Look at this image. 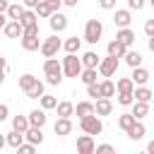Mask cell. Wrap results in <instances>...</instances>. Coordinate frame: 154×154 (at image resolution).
Listing matches in <instances>:
<instances>
[{
	"instance_id": "obj_1",
	"label": "cell",
	"mask_w": 154,
	"mask_h": 154,
	"mask_svg": "<svg viewBox=\"0 0 154 154\" xmlns=\"http://www.w3.org/2000/svg\"><path fill=\"white\" fill-rule=\"evenodd\" d=\"M60 67H63V77L77 79L79 72H82V60L77 58V53H67V55L60 60Z\"/></svg>"
},
{
	"instance_id": "obj_2",
	"label": "cell",
	"mask_w": 154,
	"mask_h": 154,
	"mask_svg": "<svg viewBox=\"0 0 154 154\" xmlns=\"http://www.w3.org/2000/svg\"><path fill=\"white\" fill-rule=\"evenodd\" d=\"M79 128H82V132H87V135H101V132H103V123H101V118H99L96 113H89V116L79 118Z\"/></svg>"
},
{
	"instance_id": "obj_3",
	"label": "cell",
	"mask_w": 154,
	"mask_h": 154,
	"mask_svg": "<svg viewBox=\"0 0 154 154\" xmlns=\"http://www.w3.org/2000/svg\"><path fill=\"white\" fill-rule=\"evenodd\" d=\"M101 36H103V24H101V19H89V22L84 24V41H87V43H99Z\"/></svg>"
},
{
	"instance_id": "obj_4",
	"label": "cell",
	"mask_w": 154,
	"mask_h": 154,
	"mask_svg": "<svg viewBox=\"0 0 154 154\" xmlns=\"http://www.w3.org/2000/svg\"><path fill=\"white\" fill-rule=\"evenodd\" d=\"M60 46H63V41L58 38V34H51L48 38H43V41H41L38 51H41V55H43V58H51V55H58Z\"/></svg>"
},
{
	"instance_id": "obj_5",
	"label": "cell",
	"mask_w": 154,
	"mask_h": 154,
	"mask_svg": "<svg viewBox=\"0 0 154 154\" xmlns=\"http://www.w3.org/2000/svg\"><path fill=\"white\" fill-rule=\"evenodd\" d=\"M118 58H113V55H106V58H101L99 60V65H96V72L101 75V77H113L116 75V70H118Z\"/></svg>"
},
{
	"instance_id": "obj_6",
	"label": "cell",
	"mask_w": 154,
	"mask_h": 154,
	"mask_svg": "<svg viewBox=\"0 0 154 154\" xmlns=\"http://www.w3.org/2000/svg\"><path fill=\"white\" fill-rule=\"evenodd\" d=\"M48 26H51L53 34H60V31L67 29V17H65L60 10H55V12H51V17H48Z\"/></svg>"
},
{
	"instance_id": "obj_7",
	"label": "cell",
	"mask_w": 154,
	"mask_h": 154,
	"mask_svg": "<svg viewBox=\"0 0 154 154\" xmlns=\"http://www.w3.org/2000/svg\"><path fill=\"white\" fill-rule=\"evenodd\" d=\"M94 147H96V142H94V135H79L77 137V152L79 154H94Z\"/></svg>"
},
{
	"instance_id": "obj_8",
	"label": "cell",
	"mask_w": 154,
	"mask_h": 154,
	"mask_svg": "<svg viewBox=\"0 0 154 154\" xmlns=\"http://www.w3.org/2000/svg\"><path fill=\"white\" fill-rule=\"evenodd\" d=\"M24 140H26V142H31L34 147H36V144H41V142H43V128L29 125V128L24 130Z\"/></svg>"
},
{
	"instance_id": "obj_9",
	"label": "cell",
	"mask_w": 154,
	"mask_h": 154,
	"mask_svg": "<svg viewBox=\"0 0 154 154\" xmlns=\"http://www.w3.org/2000/svg\"><path fill=\"white\" fill-rule=\"evenodd\" d=\"M116 41H120L123 46H128V48H130V46L135 43V31H132L130 26H120V29L116 31Z\"/></svg>"
},
{
	"instance_id": "obj_10",
	"label": "cell",
	"mask_w": 154,
	"mask_h": 154,
	"mask_svg": "<svg viewBox=\"0 0 154 154\" xmlns=\"http://www.w3.org/2000/svg\"><path fill=\"white\" fill-rule=\"evenodd\" d=\"M22 38V48L24 51H38V46H41V38H38V34H22L19 36Z\"/></svg>"
},
{
	"instance_id": "obj_11",
	"label": "cell",
	"mask_w": 154,
	"mask_h": 154,
	"mask_svg": "<svg viewBox=\"0 0 154 154\" xmlns=\"http://www.w3.org/2000/svg\"><path fill=\"white\" fill-rule=\"evenodd\" d=\"M43 75H46V77H48V75H63L60 60H58L55 55H51V58H46V60H43Z\"/></svg>"
},
{
	"instance_id": "obj_12",
	"label": "cell",
	"mask_w": 154,
	"mask_h": 154,
	"mask_svg": "<svg viewBox=\"0 0 154 154\" xmlns=\"http://www.w3.org/2000/svg\"><path fill=\"white\" fill-rule=\"evenodd\" d=\"M149 70L147 67H142V65H137V67H132V75H130V79H132V84L137 87V84H147L149 82Z\"/></svg>"
},
{
	"instance_id": "obj_13",
	"label": "cell",
	"mask_w": 154,
	"mask_h": 154,
	"mask_svg": "<svg viewBox=\"0 0 154 154\" xmlns=\"http://www.w3.org/2000/svg\"><path fill=\"white\" fill-rule=\"evenodd\" d=\"M94 113H96L99 118L111 116V113H113V101H111V99H96V103H94Z\"/></svg>"
},
{
	"instance_id": "obj_14",
	"label": "cell",
	"mask_w": 154,
	"mask_h": 154,
	"mask_svg": "<svg viewBox=\"0 0 154 154\" xmlns=\"http://www.w3.org/2000/svg\"><path fill=\"white\" fill-rule=\"evenodd\" d=\"M125 135H128L130 140H142V137L147 135V128H144V123H142V120H137V118H135V123L125 130Z\"/></svg>"
},
{
	"instance_id": "obj_15",
	"label": "cell",
	"mask_w": 154,
	"mask_h": 154,
	"mask_svg": "<svg viewBox=\"0 0 154 154\" xmlns=\"http://www.w3.org/2000/svg\"><path fill=\"white\" fill-rule=\"evenodd\" d=\"M130 22H132V10H116V14H113V24L120 29V26H130Z\"/></svg>"
},
{
	"instance_id": "obj_16",
	"label": "cell",
	"mask_w": 154,
	"mask_h": 154,
	"mask_svg": "<svg viewBox=\"0 0 154 154\" xmlns=\"http://www.w3.org/2000/svg\"><path fill=\"white\" fill-rule=\"evenodd\" d=\"M2 34H5L7 38H17V36H22V24H19L17 19H7L5 26H2Z\"/></svg>"
},
{
	"instance_id": "obj_17",
	"label": "cell",
	"mask_w": 154,
	"mask_h": 154,
	"mask_svg": "<svg viewBox=\"0 0 154 154\" xmlns=\"http://www.w3.org/2000/svg\"><path fill=\"white\" fill-rule=\"evenodd\" d=\"M152 96H154V91H152L147 84H137V87L132 89V99H135V101H147V103H149Z\"/></svg>"
},
{
	"instance_id": "obj_18",
	"label": "cell",
	"mask_w": 154,
	"mask_h": 154,
	"mask_svg": "<svg viewBox=\"0 0 154 154\" xmlns=\"http://www.w3.org/2000/svg\"><path fill=\"white\" fill-rule=\"evenodd\" d=\"M26 118H29V125H36V128H43L46 120H48V116H46L43 108H34V111H29Z\"/></svg>"
},
{
	"instance_id": "obj_19",
	"label": "cell",
	"mask_w": 154,
	"mask_h": 154,
	"mask_svg": "<svg viewBox=\"0 0 154 154\" xmlns=\"http://www.w3.org/2000/svg\"><path fill=\"white\" fill-rule=\"evenodd\" d=\"M53 130H55V135H58V137H65V135H70V132H72V120H70V118H60V116H58V120H55Z\"/></svg>"
},
{
	"instance_id": "obj_20",
	"label": "cell",
	"mask_w": 154,
	"mask_h": 154,
	"mask_svg": "<svg viewBox=\"0 0 154 154\" xmlns=\"http://www.w3.org/2000/svg\"><path fill=\"white\" fill-rule=\"evenodd\" d=\"M130 106H132V111H130V113H132L137 120H142V118H147V116H149V103H147V101H132Z\"/></svg>"
},
{
	"instance_id": "obj_21",
	"label": "cell",
	"mask_w": 154,
	"mask_h": 154,
	"mask_svg": "<svg viewBox=\"0 0 154 154\" xmlns=\"http://www.w3.org/2000/svg\"><path fill=\"white\" fill-rule=\"evenodd\" d=\"M99 94H101V99H111V96H116V84L111 82V77H106L103 82H99Z\"/></svg>"
},
{
	"instance_id": "obj_22",
	"label": "cell",
	"mask_w": 154,
	"mask_h": 154,
	"mask_svg": "<svg viewBox=\"0 0 154 154\" xmlns=\"http://www.w3.org/2000/svg\"><path fill=\"white\" fill-rule=\"evenodd\" d=\"M24 10H26V7H24L22 2H10L7 10H5V14H7V19H17V22H19V17L24 14Z\"/></svg>"
},
{
	"instance_id": "obj_23",
	"label": "cell",
	"mask_w": 154,
	"mask_h": 154,
	"mask_svg": "<svg viewBox=\"0 0 154 154\" xmlns=\"http://www.w3.org/2000/svg\"><path fill=\"white\" fill-rule=\"evenodd\" d=\"M65 53H79V48H82V38H77V36H70V38H65L63 41V46H60Z\"/></svg>"
},
{
	"instance_id": "obj_24",
	"label": "cell",
	"mask_w": 154,
	"mask_h": 154,
	"mask_svg": "<svg viewBox=\"0 0 154 154\" xmlns=\"http://www.w3.org/2000/svg\"><path fill=\"white\" fill-rule=\"evenodd\" d=\"M55 113L60 118H70V116H75V103L72 101H60V103H55Z\"/></svg>"
},
{
	"instance_id": "obj_25",
	"label": "cell",
	"mask_w": 154,
	"mask_h": 154,
	"mask_svg": "<svg viewBox=\"0 0 154 154\" xmlns=\"http://www.w3.org/2000/svg\"><path fill=\"white\" fill-rule=\"evenodd\" d=\"M125 51H128V46H123V43H120V41H116V38L106 46V53H108V55H113V58H123V53H125Z\"/></svg>"
},
{
	"instance_id": "obj_26",
	"label": "cell",
	"mask_w": 154,
	"mask_h": 154,
	"mask_svg": "<svg viewBox=\"0 0 154 154\" xmlns=\"http://www.w3.org/2000/svg\"><path fill=\"white\" fill-rule=\"evenodd\" d=\"M79 60H82V67H96L101 58H99V53H96V51H87V53H82V58H79Z\"/></svg>"
},
{
	"instance_id": "obj_27",
	"label": "cell",
	"mask_w": 154,
	"mask_h": 154,
	"mask_svg": "<svg viewBox=\"0 0 154 154\" xmlns=\"http://www.w3.org/2000/svg\"><path fill=\"white\" fill-rule=\"evenodd\" d=\"M123 58H125V65H130V67H137V65H142V53L140 51H125L123 53Z\"/></svg>"
},
{
	"instance_id": "obj_28",
	"label": "cell",
	"mask_w": 154,
	"mask_h": 154,
	"mask_svg": "<svg viewBox=\"0 0 154 154\" xmlns=\"http://www.w3.org/2000/svg\"><path fill=\"white\" fill-rule=\"evenodd\" d=\"M34 12H36V17H41V19H48V17H51V12H53V7H51V2L38 0V2H36V7H34Z\"/></svg>"
},
{
	"instance_id": "obj_29",
	"label": "cell",
	"mask_w": 154,
	"mask_h": 154,
	"mask_svg": "<svg viewBox=\"0 0 154 154\" xmlns=\"http://www.w3.org/2000/svg\"><path fill=\"white\" fill-rule=\"evenodd\" d=\"M22 142H24V132H17V130H12V132H7V135H5V144L14 147V149H17Z\"/></svg>"
},
{
	"instance_id": "obj_30",
	"label": "cell",
	"mask_w": 154,
	"mask_h": 154,
	"mask_svg": "<svg viewBox=\"0 0 154 154\" xmlns=\"http://www.w3.org/2000/svg\"><path fill=\"white\" fill-rule=\"evenodd\" d=\"M132 89H135V84H132L130 77H120V79L116 82V91H118V94H128V91H132Z\"/></svg>"
},
{
	"instance_id": "obj_31",
	"label": "cell",
	"mask_w": 154,
	"mask_h": 154,
	"mask_svg": "<svg viewBox=\"0 0 154 154\" xmlns=\"http://www.w3.org/2000/svg\"><path fill=\"white\" fill-rule=\"evenodd\" d=\"M75 113H77V118H84V116L94 113V103H91V101H79V103L75 106Z\"/></svg>"
},
{
	"instance_id": "obj_32",
	"label": "cell",
	"mask_w": 154,
	"mask_h": 154,
	"mask_svg": "<svg viewBox=\"0 0 154 154\" xmlns=\"http://www.w3.org/2000/svg\"><path fill=\"white\" fill-rule=\"evenodd\" d=\"M24 94H26V99H38V96L43 94V82H41V79H36V82L24 91Z\"/></svg>"
},
{
	"instance_id": "obj_33",
	"label": "cell",
	"mask_w": 154,
	"mask_h": 154,
	"mask_svg": "<svg viewBox=\"0 0 154 154\" xmlns=\"http://www.w3.org/2000/svg\"><path fill=\"white\" fill-rule=\"evenodd\" d=\"M26 128H29V118H26V116H12V130L24 132Z\"/></svg>"
},
{
	"instance_id": "obj_34",
	"label": "cell",
	"mask_w": 154,
	"mask_h": 154,
	"mask_svg": "<svg viewBox=\"0 0 154 154\" xmlns=\"http://www.w3.org/2000/svg\"><path fill=\"white\" fill-rule=\"evenodd\" d=\"M19 24H22V26H29V24H38V17H36V12H34V10H24V14L19 17Z\"/></svg>"
},
{
	"instance_id": "obj_35",
	"label": "cell",
	"mask_w": 154,
	"mask_h": 154,
	"mask_svg": "<svg viewBox=\"0 0 154 154\" xmlns=\"http://www.w3.org/2000/svg\"><path fill=\"white\" fill-rule=\"evenodd\" d=\"M79 79H82L84 84H91V82H96V67H82V72H79Z\"/></svg>"
},
{
	"instance_id": "obj_36",
	"label": "cell",
	"mask_w": 154,
	"mask_h": 154,
	"mask_svg": "<svg viewBox=\"0 0 154 154\" xmlns=\"http://www.w3.org/2000/svg\"><path fill=\"white\" fill-rule=\"evenodd\" d=\"M38 101H41V108H43V111H53V108H55V103H58V99H55V96H51V94H41V96H38Z\"/></svg>"
},
{
	"instance_id": "obj_37",
	"label": "cell",
	"mask_w": 154,
	"mask_h": 154,
	"mask_svg": "<svg viewBox=\"0 0 154 154\" xmlns=\"http://www.w3.org/2000/svg\"><path fill=\"white\" fill-rule=\"evenodd\" d=\"M132 123H135V116H132V113H120V116H118V128H120L123 132H125Z\"/></svg>"
},
{
	"instance_id": "obj_38",
	"label": "cell",
	"mask_w": 154,
	"mask_h": 154,
	"mask_svg": "<svg viewBox=\"0 0 154 154\" xmlns=\"http://www.w3.org/2000/svg\"><path fill=\"white\" fill-rule=\"evenodd\" d=\"M36 79H38V77H34V75H29V72H26V75H22V77H19V89H22V91H26Z\"/></svg>"
},
{
	"instance_id": "obj_39",
	"label": "cell",
	"mask_w": 154,
	"mask_h": 154,
	"mask_svg": "<svg viewBox=\"0 0 154 154\" xmlns=\"http://www.w3.org/2000/svg\"><path fill=\"white\" fill-rule=\"evenodd\" d=\"M87 96H91V99H101V94H99V82L87 84Z\"/></svg>"
},
{
	"instance_id": "obj_40",
	"label": "cell",
	"mask_w": 154,
	"mask_h": 154,
	"mask_svg": "<svg viewBox=\"0 0 154 154\" xmlns=\"http://www.w3.org/2000/svg\"><path fill=\"white\" fill-rule=\"evenodd\" d=\"M120 106H130L135 99H132V91H128V94H118V99H116Z\"/></svg>"
},
{
	"instance_id": "obj_41",
	"label": "cell",
	"mask_w": 154,
	"mask_h": 154,
	"mask_svg": "<svg viewBox=\"0 0 154 154\" xmlns=\"http://www.w3.org/2000/svg\"><path fill=\"white\" fill-rule=\"evenodd\" d=\"M34 149H36V147H34L31 142H22V144L17 147V152H19V154H34Z\"/></svg>"
},
{
	"instance_id": "obj_42",
	"label": "cell",
	"mask_w": 154,
	"mask_h": 154,
	"mask_svg": "<svg viewBox=\"0 0 154 154\" xmlns=\"http://www.w3.org/2000/svg\"><path fill=\"white\" fill-rule=\"evenodd\" d=\"M94 152H96V154H111V152H116V149H113V144H96Z\"/></svg>"
},
{
	"instance_id": "obj_43",
	"label": "cell",
	"mask_w": 154,
	"mask_h": 154,
	"mask_svg": "<svg viewBox=\"0 0 154 154\" xmlns=\"http://www.w3.org/2000/svg\"><path fill=\"white\" fill-rule=\"evenodd\" d=\"M144 7V0H128V10H135V12H140Z\"/></svg>"
},
{
	"instance_id": "obj_44",
	"label": "cell",
	"mask_w": 154,
	"mask_h": 154,
	"mask_svg": "<svg viewBox=\"0 0 154 154\" xmlns=\"http://www.w3.org/2000/svg\"><path fill=\"white\" fill-rule=\"evenodd\" d=\"M5 75H7V60L0 55V84L5 82Z\"/></svg>"
},
{
	"instance_id": "obj_45",
	"label": "cell",
	"mask_w": 154,
	"mask_h": 154,
	"mask_svg": "<svg viewBox=\"0 0 154 154\" xmlns=\"http://www.w3.org/2000/svg\"><path fill=\"white\" fill-rule=\"evenodd\" d=\"M46 82H48V84H53V87H58V84L63 82V75H48V77H46Z\"/></svg>"
},
{
	"instance_id": "obj_46",
	"label": "cell",
	"mask_w": 154,
	"mask_h": 154,
	"mask_svg": "<svg viewBox=\"0 0 154 154\" xmlns=\"http://www.w3.org/2000/svg\"><path fill=\"white\" fill-rule=\"evenodd\" d=\"M101 10H116V0H99Z\"/></svg>"
},
{
	"instance_id": "obj_47",
	"label": "cell",
	"mask_w": 154,
	"mask_h": 154,
	"mask_svg": "<svg viewBox=\"0 0 154 154\" xmlns=\"http://www.w3.org/2000/svg\"><path fill=\"white\" fill-rule=\"evenodd\" d=\"M144 34L147 36H154V19H147L144 22Z\"/></svg>"
},
{
	"instance_id": "obj_48",
	"label": "cell",
	"mask_w": 154,
	"mask_h": 154,
	"mask_svg": "<svg viewBox=\"0 0 154 154\" xmlns=\"http://www.w3.org/2000/svg\"><path fill=\"white\" fill-rule=\"evenodd\" d=\"M7 118H10V108H7V103H0V123Z\"/></svg>"
},
{
	"instance_id": "obj_49",
	"label": "cell",
	"mask_w": 154,
	"mask_h": 154,
	"mask_svg": "<svg viewBox=\"0 0 154 154\" xmlns=\"http://www.w3.org/2000/svg\"><path fill=\"white\" fill-rule=\"evenodd\" d=\"M36 2H38V0H22V5H24L26 10H34V7H36Z\"/></svg>"
},
{
	"instance_id": "obj_50",
	"label": "cell",
	"mask_w": 154,
	"mask_h": 154,
	"mask_svg": "<svg viewBox=\"0 0 154 154\" xmlns=\"http://www.w3.org/2000/svg\"><path fill=\"white\" fill-rule=\"evenodd\" d=\"M46 2H51V7H53V12H55V10H60V5H63L60 0H46Z\"/></svg>"
},
{
	"instance_id": "obj_51",
	"label": "cell",
	"mask_w": 154,
	"mask_h": 154,
	"mask_svg": "<svg viewBox=\"0 0 154 154\" xmlns=\"http://www.w3.org/2000/svg\"><path fill=\"white\" fill-rule=\"evenodd\" d=\"M60 2H63V5H67V7H77V2H79V0H60Z\"/></svg>"
},
{
	"instance_id": "obj_52",
	"label": "cell",
	"mask_w": 154,
	"mask_h": 154,
	"mask_svg": "<svg viewBox=\"0 0 154 154\" xmlns=\"http://www.w3.org/2000/svg\"><path fill=\"white\" fill-rule=\"evenodd\" d=\"M5 22H7V14H5V12H0V31H2V26H5Z\"/></svg>"
},
{
	"instance_id": "obj_53",
	"label": "cell",
	"mask_w": 154,
	"mask_h": 154,
	"mask_svg": "<svg viewBox=\"0 0 154 154\" xmlns=\"http://www.w3.org/2000/svg\"><path fill=\"white\" fill-rule=\"evenodd\" d=\"M7 5H10V0H0V12H5V10H7Z\"/></svg>"
},
{
	"instance_id": "obj_54",
	"label": "cell",
	"mask_w": 154,
	"mask_h": 154,
	"mask_svg": "<svg viewBox=\"0 0 154 154\" xmlns=\"http://www.w3.org/2000/svg\"><path fill=\"white\" fill-rule=\"evenodd\" d=\"M5 147V135H0V149Z\"/></svg>"
}]
</instances>
